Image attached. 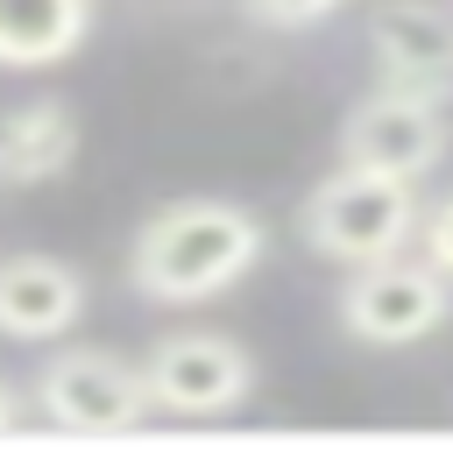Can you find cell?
Returning <instances> with one entry per match:
<instances>
[{"label": "cell", "instance_id": "obj_5", "mask_svg": "<svg viewBox=\"0 0 453 453\" xmlns=\"http://www.w3.org/2000/svg\"><path fill=\"white\" fill-rule=\"evenodd\" d=\"M142 375L163 418H226L255 389V361L226 333H163L142 354Z\"/></svg>", "mask_w": 453, "mask_h": 453}, {"label": "cell", "instance_id": "obj_2", "mask_svg": "<svg viewBox=\"0 0 453 453\" xmlns=\"http://www.w3.org/2000/svg\"><path fill=\"white\" fill-rule=\"evenodd\" d=\"M418 184L411 177H389V170H361V163H340L326 170L304 205H297V226H304V248L340 262V269H361V262H382V255H403V241L418 234Z\"/></svg>", "mask_w": 453, "mask_h": 453}, {"label": "cell", "instance_id": "obj_10", "mask_svg": "<svg viewBox=\"0 0 453 453\" xmlns=\"http://www.w3.org/2000/svg\"><path fill=\"white\" fill-rule=\"evenodd\" d=\"M92 35V0H0V71H50Z\"/></svg>", "mask_w": 453, "mask_h": 453}, {"label": "cell", "instance_id": "obj_13", "mask_svg": "<svg viewBox=\"0 0 453 453\" xmlns=\"http://www.w3.org/2000/svg\"><path fill=\"white\" fill-rule=\"evenodd\" d=\"M14 425H21V396L0 382V432H14Z\"/></svg>", "mask_w": 453, "mask_h": 453}, {"label": "cell", "instance_id": "obj_7", "mask_svg": "<svg viewBox=\"0 0 453 453\" xmlns=\"http://www.w3.org/2000/svg\"><path fill=\"white\" fill-rule=\"evenodd\" d=\"M368 64L382 85L453 99V7L446 0H382L368 14Z\"/></svg>", "mask_w": 453, "mask_h": 453}, {"label": "cell", "instance_id": "obj_6", "mask_svg": "<svg viewBox=\"0 0 453 453\" xmlns=\"http://www.w3.org/2000/svg\"><path fill=\"white\" fill-rule=\"evenodd\" d=\"M446 99H425V92H403V85H382L368 99L347 106L340 120V163H361V170H389V177H432L439 156H446Z\"/></svg>", "mask_w": 453, "mask_h": 453}, {"label": "cell", "instance_id": "obj_4", "mask_svg": "<svg viewBox=\"0 0 453 453\" xmlns=\"http://www.w3.org/2000/svg\"><path fill=\"white\" fill-rule=\"evenodd\" d=\"M35 411L57 432H134L149 403V375L106 347H64L35 375Z\"/></svg>", "mask_w": 453, "mask_h": 453}, {"label": "cell", "instance_id": "obj_1", "mask_svg": "<svg viewBox=\"0 0 453 453\" xmlns=\"http://www.w3.org/2000/svg\"><path fill=\"white\" fill-rule=\"evenodd\" d=\"M262 248H269V234L248 205L170 198L142 219V234L127 248V283L156 304H205V297H226L262 262Z\"/></svg>", "mask_w": 453, "mask_h": 453}, {"label": "cell", "instance_id": "obj_8", "mask_svg": "<svg viewBox=\"0 0 453 453\" xmlns=\"http://www.w3.org/2000/svg\"><path fill=\"white\" fill-rule=\"evenodd\" d=\"M85 319V276L64 255L14 248L0 255V333L7 340H64Z\"/></svg>", "mask_w": 453, "mask_h": 453}, {"label": "cell", "instance_id": "obj_3", "mask_svg": "<svg viewBox=\"0 0 453 453\" xmlns=\"http://www.w3.org/2000/svg\"><path fill=\"white\" fill-rule=\"evenodd\" d=\"M347 340H368V347H411L425 333H439L453 319V276L439 262H403V255H382V262H361L340 297H333Z\"/></svg>", "mask_w": 453, "mask_h": 453}, {"label": "cell", "instance_id": "obj_11", "mask_svg": "<svg viewBox=\"0 0 453 453\" xmlns=\"http://www.w3.org/2000/svg\"><path fill=\"white\" fill-rule=\"evenodd\" d=\"M255 21H269V28H311V21H326V14H340V0H241Z\"/></svg>", "mask_w": 453, "mask_h": 453}, {"label": "cell", "instance_id": "obj_12", "mask_svg": "<svg viewBox=\"0 0 453 453\" xmlns=\"http://www.w3.org/2000/svg\"><path fill=\"white\" fill-rule=\"evenodd\" d=\"M418 241H425V262H439L453 276V198H439L425 219H418Z\"/></svg>", "mask_w": 453, "mask_h": 453}, {"label": "cell", "instance_id": "obj_9", "mask_svg": "<svg viewBox=\"0 0 453 453\" xmlns=\"http://www.w3.org/2000/svg\"><path fill=\"white\" fill-rule=\"evenodd\" d=\"M78 156V113L64 99H28L0 113V184H57Z\"/></svg>", "mask_w": 453, "mask_h": 453}]
</instances>
